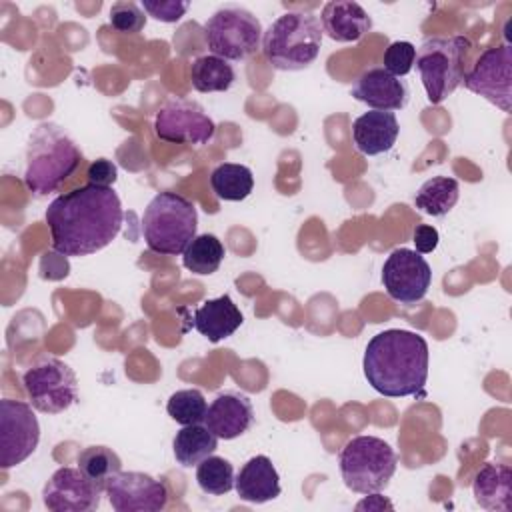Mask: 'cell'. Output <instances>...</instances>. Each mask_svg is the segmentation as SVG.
I'll use <instances>...</instances> for the list:
<instances>
[{
  "instance_id": "6da1fadb",
  "label": "cell",
  "mask_w": 512,
  "mask_h": 512,
  "mask_svg": "<svg viewBox=\"0 0 512 512\" xmlns=\"http://www.w3.org/2000/svg\"><path fill=\"white\" fill-rule=\"evenodd\" d=\"M122 204L112 188L86 184L56 196L46 208L52 248L62 256H88L106 248L122 228Z\"/></svg>"
},
{
  "instance_id": "7a4b0ae2",
  "label": "cell",
  "mask_w": 512,
  "mask_h": 512,
  "mask_svg": "<svg viewBox=\"0 0 512 512\" xmlns=\"http://www.w3.org/2000/svg\"><path fill=\"white\" fill-rule=\"evenodd\" d=\"M362 368L378 394L388 398L418 396L428 378V342L410 330L378 332L366 344Z\"/></svg>"
},
{
  "instance_id": "3957f363",
  "label": "cell",
  "mask_w": 512,
  "mask_h": 512,
  "mask_svg": "<svg viewBox=\"0 0 512 512\" xmlns=\"http://www.w3.org/2000/svg\"><path fill=\"white\" fill-rule=\"evenodd\" d=\"M80 150L74 140L52 122L36 126L26 148L24 184L34 196L54 192L80 164Z\"/></svg>"
},
{
  "instance_id": "277c9868",
  "label": "cell",
  "mask_w": 512,
  "mask_h": 512,
  "mask_svg": "<svg viewBox=\"0 0 512 512\" xmlns=\"http://www.w3.org/2000/svg\"><path fill=\"white\" fill-rule=\"evenodd\" d=\"M322 34V24L314 14L286 12L264 32L262 52L276 70H304L318 58Z\"/></svg>"
},
{
  "instance_id": "5b68a950",
  "label": "cell",
  "mask_w": 512,
  "mask_h": 512,
  "mask_svg": "<svg viewBox=\"0 0 512 512\" xmlns=\"http://www.w3.org/2000/svg\"><path fill=\"white\" fill-rule=\"evenodd\" d=\"M198 214L196 206L182 194H156L142 214V234L146 246L164 256L184 254L196 238Z\"/></svg>"
},
{
  "instance_id": "8992f818",
  "label": "cell",
  "mask_w": 512,
  "mask_h": 512,
  "mask_svg": "<svg viewBox=\"0 0 512 512\" xmlns=\"http://www.w3.org/2000/svg\"><path fill=\"white\" fill-rule=\"evenodd\" d=\"M396 466L394 448L378 436H354L338 454L342 480L356 494L382 492L390 484Z\"/></svg>"
},
{
  "instance_id": "52a82bcc",
  "label": "cell",
  "mask_w": 512,
  "mask_h": 512,
  "mask_svg": "<svg viewBox=\"0 0 512 512\" xmlns=\"http://www.w3.org/2000/svg\"><path fill=\"white\" fill-rule=\"evenodd\" d=\"M470 50L464 36L426 38L416 52V70L420 72L430 104L444 102L464 80L462 62Z\"/></svg>"
},
{
  "instance_id": "ba28073f",
  "label": "cell",
  "mask_w": 512,
  "mask_h": 512,
  "mask_svg": "<svg viewBox=\"0 0 512 512\" xmlns=\"http://www.w3.org/2000/svg\"><path fill=\"white\" fill-rule=\"evenodd\" d=\"M262 24L242 6H222L204 24L208 50L228 62H240L262 48Z\"/></svg>"
},
{
  "instance_id": "9c48e42d",
  "label": "cell",
  "mask_w": 512,
  "mask_h": 512,
  "mask_svg": "<svg viewBox=\"0 0 512 512\" xmlns=\"http://www.w3.org/2000/svg\"><path fill=\"white\" fill-rule=\"evenodd\" d=\"M32 408L44 414H60L78 400V380L74 370L52 356L40 358L22 376Z\"/></svg>"
},
{
  "instance_id": "30bf717a",
  "label": "cell",
  "mask_w": 512,
  "mask_h": 512,
  "mask_svg": "<svg viewBox=\"0 0 512 512\" xmlns=\"http://www.w3.org/2000/svg\"><path fill=\"white\" fill-rule=\"evenodd\" d=\"M462 82L508 114L512 110V46L506 42L486 48Z\"/></svg>"
},
{
  "instance_id": "8fae6325",
  "label": "cell",
  "mask_w": 512,
  "mask_h": 512,
  "mask_svg": "<svg viewBox=\"0 0 512 512\" xmlns=\"http://www.w3.org/2000/svg\"><path fill=\"white\" fill-rule=\"evenodd\" d=\"M40 442V424L30 404L0 400V466L4 470L24 462Z\"/></svg>"
},
{
  "instance_id": "7c38bea8",
  "label": "cell",
  "mask_w": 512,
  "mask_h": 512,
  "mask_svg": "<svg viewBox=\"0 0 512 512\" xmlns=\"http://www.w3.org/2000/svg\"><path fill=\"white\" fill-rule=\"evenodd\" d=\"M154 132L170 144H206L216 134V124L196 100H168L154 118Z\"/></svg>"
},
{
  "instance_id": "4fadbf2b",
  "label": "cell",
  "mask_w": 512,
  "mask_h": 512,
  "mask_svg": "<svg viewBox=\"0 0 512 512\" xmlns=\"http://www.w3.org/2000/svg\"><path fill=\"white\" fill-rule=\"evenodd\" d=\"M382 284L392 300L416 304L426 296L432 284L430 264L416 250L396 248L382 266Z\"/></svg>"
},
{
  "instance_id": "5bb4252c",
  "label": "cell",
  "mask_w": 512,
  "mask_h": 512,
  "mask_svg": "<svg viewBox=\"0 0 512 512\" xmlns=\"http://www.w3.org/2000/svg\"><path fill=\"white\" fill-rule=\"evenodd\" d=\"M116 512H158L168 504V488L144 472H118L104 488Z\"/></svg>"
},
{
  "instance_id": "9a60e30c",
  "label": "cell",
  "mask_w": 512,
  "mask_h": 512,
  "mask_svg": "<svg viewBox=\"0 0 512 512\" xmlns=\"http://www.w3.org/2000/svg\"><path fill=\"white\" fill-rule=\"evenodd\" d=\"M104 488L80 468H58L42 488L44 506L52 512H90L100 506Z\"/></svg>"
},
{
  "instance_id": "2e32d148",
  "label": "cell",
  "mask_w": 512,
  "mask_h": 512,
  "mask_svg": "<svg viewBox=\"0 0 512 512\" xmlns=\"http://www.w3.org/2000/svg\"><path fill=\"white\" fill-rule=\"evenodd\" d=\"M350 94L368 104L372 110H402L410 98L408 84L396 76H392L382 66H374L364 70L356 82L352 84Z\"/></svg>"
},
{
  "instance_id": "e0dca14e",
  "label": "cell",
  "mask_w": 512,
  "mask_h": 512,
  "mask_svg": "<svg viewBox=\"0 0 512 512\" xmlns=\"http://www.w3.org/2000/svg\"><path fill=\"white\" fill-rule=\"evenodd\" d=\"M204 424L222 440H234L248 432L254 424V408L242 392H222L208 406Z\"/></svg>"
},
{
  "instance_id": "ac0fdd59",
  "label": "cell",
  "mask_w": 512,
  "mask_h": 512,
  "mask_svg": "<svg viewBox=\"0 0 512 512\" xmlns=\"http://www.w3.org/2000/svg\"><path fill=\"white\" fill-rule=\"evenodd\" d=\"M400 134V126L394 112L370 110L358 116L352 124V140L358 152L366 156H378L388 152Z\"/></svg>"
},
{
  "instance_id": "d6986e66",
  "label": "cell",
  "mask_w": 512,
  "mask_h": 512,
  "mask_svg": "<svg viewBox=\"0 0 512 512\" xmlns=\"http://www.w3.org/2000/svg\"><path fill=\"white\" fill-rule=\"evenodd\" d=\"M322 32L336 42H358L372 28L370 14L352 0H330L320 14Z\"/></svg>"
},
{
  "instance_id": "ffe728a7",
  "label": "cell",
  "mask_w": 512,
  "mask_h": 512,
  "mask_svg": "<svg viewBox=\"0 0 512 512\" xmlns=\"http://www.w3.org/2000/svg\"><path fill=\"white\" fill-rule=\"evenodd\" d=\"M234 488L240 500L250 504H264L280 496V476L272 460L264 454L252 456L238 472Z\"/></svg>"
},
{
  "instance_id": "44dd1931",
  "label": "cell",
  "mask_w": 512,
  "mask_h": 512,
  "mask_svg": "<svg viewBox=\"0 0 512 512\" xmlns=\"http://www.w3.org/2000/svg\"><path fill=\"white\" fill-rule=\"evenodd\" d=\"M242 322L244 316L228 294L206 300L200 308H196L192 320L194 328L210 342L230 338L242 326Z\"/></svg>"
},
{
  "instance_id": "7402d4cb",
  "label": "cell",
  "mask_w": 512,
  "mask_h": 512,
  "mask_svg": "<svg viewBox=\"0 0 512 512\" xmlns=\"http://www.w3.org/2000/svg\"><path fill=\"white\" fill-rule=\"evenodd\" d=\"M472 494L482 508L508 512L512 508V468L486 462L472 480Z\"/></svg>"
},
{
  "instance_id": "603a6c76",
  "label": "cell",
  "mask_w": 512,
  "mask_h": 512,
  "mask_svg": "<svg viewBox=\"0 0 512 512\" xmlns=\"http://www.w3.org/2000/svg\"><path fill=\"white\" fill-rule=\"evenodd\" d=\"M216 448H218V438L208 430L206 424L204 426L202 424L182 426L176 432L174 442H172L174 458L184 468L196 466L198 462H202L204 458L214 454Z\"/></svg>"
},
{
  "instance_id": "cb8c5ba5",
  "label": "cell",
  "mask_w": 512,
  "mask_h": 512,
  "mask_svg": "<svg viewBox=\"0 0 512 512\" xmlns=\"http://www.w3.org/2000/svg\"><path fill=\"white\" fill-rule=\"evenodd\" d=\"M458 196H460L458 180L450 176H434L418 188L414 196V204L420 212L440 218V216H446L456 206Z\"/></svg>"
},
{
  "instance_id": "d4e9b609",
  "label": "cell",
  "mask_w": 512,
  "mask_h": 512,
  "mask_svg": "<svg viewBox=\"0 0 512 512\" xmlns=\"http://www.w3.org/2000/svg\"><path fill=\"white\" fill-rule=\"evenodd\" d=\"M236 80V72L228 60L214 54L198 56L190 66V82L198 92H226Z\"/></svg>"
},
{
  "instance_id": "484cf974",
  "label": "cell",
  "mask_w": 512,
  "mask_h": 512,
  "mask_svg": "<svg viewBox=\"0 0 512 512\" xmlns=\"http://www.w3.org/2000/svg\"><path fill=\"white\" fill-rule=\"evenodd\" d=\"M210 186L220 200L240 202L250 196L254 188V176H252V170L244 164L224 162L212 170Z\"/></svg>"
},
{
  "instance_id": "4316f807",
  "label": "cell",
  "mask_w": 512,
  "mask_h": 512,
  "mask_svg": "<svg viewBox=\"0 0 512 512\" xmlns=\"http://www.w3.org/2000/svg\"><path fill=\"white\" fill-rule=\"evenodd\" d=\"M226 256L224 244L214 234L196 236L182 254V264L194 274H214Z\"/></svg>"
},
{
  "instance_id": "83f0119b",
  "label": "cell",
  "mask_w": 512,
  "mask_h": 512,
  "mask_svg": "<svg viewBox=\"0 0 512 512\" xmlns=\"http://www.w3.org/2000/svg\"><path fill=\"white\" fill-rule=\"evenodd\" d=\"M78 468L98 486L106 488V482L122 470L120 456L108 446H88L78 454Z\"/></svg>"
},
{
  "instance_id": "f1b7e54d",
  "label": "cell",
  "mask_w": 512,
  "mask_h": 512,
  "mask_svg": "<svg viewBox=\"0 0 512 512\" xmlns=\"http://www.w3.org/2000/svg\"><path fill=\"white\" fill-rule=\"evenodd\" d=\"M234 480V468L222 456L210 454L208 458L196 464V482L200 490L210 496L228 494L234 488Z\"/></svg>"
},
{
  "instance_id": "f546056e",
  "label": "cell",
  "mask_w": 512,
  "mask_h": 512,
  "mask_svg": "<svg viewBox=\"0 0 512 512\" xmlns=\"http://www.w3.org/2000/svg\"><path fill=\"white\" fill-rule=\"evenodd\" d=\"M166 412L174 422H178L182 426L202 424L206 418V412H208V404L200 390L186 388V390L174 392L168 398Z\"/></svg>"
},
{
  "instance_id": "4dcf8cb0",
  "label": "cell",
  "mask_w": 512,
  "mask_h": 512,
  "mask_svg": "<svg viewBox=\"0 0 512 512\" xmlns=\"http://www.w3.org/2000/svg\"><path fill=\"white\" fill-rule=\"evenodd\" d=\"M110 26L120 34H138L146 24V12L130 0H120L110 6Z\"/></svg>"
},
{
  "instance_id": "1f68e13d",
  "label": "cell",
  "mask_w": 512,
  "mask_h": 512,
  "mask_svg": "<svg viewBox=\"0 0 512 512\" xmlns=\"http://www.w3.org/2000/svg\"><path fill=\"white\" fill-rule=\"evenodd\" d=\"M416 60V46L408 40H396L384 50V70H388L392 76L400 78L406 76L414 68Z\"/></svg>"
},
{
  "instance_id": "d6a6232c",
  "label": "cell",
  "mask_w": 512,
  "mask_h": 512,
  "mask_svg": "<svg viewBox=\"0 0 512 512\" xmlns=\"http://www.w3.org/2000/svg\"><path fill=\"white\" fill-rule=\"evenodd\" d=\"M188 8H190V2H184V0H144L142 2V10L148 16L166 24L178 22Z\"/></svg>"
},
{
  "instance_id": "836d02e7",
  "label": "cell",
  "mask_w": 512,
  "mask_h": 512,
  "mask_svg": "<svg viewBox=\"0 0 512 512\" xmlns=\"http://www.w3.org/2000/svg\"><path fill=\"white\" fill-rule=\"evenodd\" d=\"M88 184H96V186H106V188H112V184L116 182L118 178V168L112 160H106V158H98L94 160L90 166H88Z\"/></svg>"
},
{
  "instance_id": "e575fe53",
  "label": "cell",
  "mask_w": 512,
  "mask_h": 512,
  "mask_svg": "<svg viewBox=\"0 0 512 512\" xmlns=\"http://www.w3.org/2000/svg\"><path fill=\"white\" fill-rule=\"evenodd\" d=\"M438 230L434 226H428V224H418L414 228V234H412V242L416 246V252L418 254H430L436 250L438 246Z\"/></svg>"
},
{
  "instance_id": "d590c367",
  "label": "cell",
  "mask_w": 512,
  "mask_h": 512,
  "mask_svg": "<svg viewBox=\"0 0 512 512\" xmlns=\"http://www.w3.org/2000/svg\"><path fill=\"white\" fill-rule=\"evenodd\" d=\"M368 498L362 500L360 504H356V510H384V508H392V504L388 500H384V496H380V492H372V494H366Z\"/></svg>"
}]
</instances>
